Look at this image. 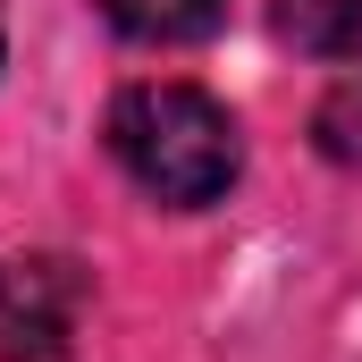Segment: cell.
<instances>
[{
    "instance_id": "cell-3",
    "label": "cell",
    "mask_w": 362,
    "mask_h": 362,
    "mask_svg": "<svg viewBox=\"0 0 362 362\" xmlns=\"http://www.w3.org/2000/svg\"><path fill=\"white\" fill-rule=\"evenodd\" d=\"M101 17L127 42H202L228 17V0H101Z\"/></svg>"
},
{
    "instance_id": "cell-4",
    "label": "cell",
    "mask_w": 362,
    "mask_h": 362,
    "mask_svg": "<svg viewBox=\"0 0 362 362\" xmlns=\"http://www.w3.org/2000/svg\"><path fill=\"white\" fill-rule=\"evenodd\" d=\"M278 34L312 59H362V0H278Z\"/></svg>"
},
{
    "instance_id": "cell-5",
    "label": "cell",
    "mask_w": 362,
    "mask_h": 362,
    "mask_svg": "<svg viewBox=\"0 0 362 362\" xmlns=\"http://www.w3.org/2000/svg\"><path fill=\"white\" fill-rule=\"evenodd\" d=\"M312 144H320L337 169H354V177H362V76H346V85L312 110Z\"/></svg>"
},
{
    "instance_id": "cell-2",
    "label": "cell",
    "mask_w": 362,
    "mask_h": 362,
    "mask_svg": "<svg viewBox=\"0 0 362 362\" xmlns=\"http://www.w3.org/2000/svg\"><path fill=\"white\" fill-rule=\"evenodd\" d=\"M85 320V270L59 253H0V362H59Z\"/></svg>"
},
{
    "instance_id": "cell-1",
    "label": "cell",
    "mask_w": 362,
    "mask_h": 362,
    "mask_svg": "<svg viewBox=\"0 0 362 362\" xmlns=\"http://www.w3.org/2000/svg\"><path fill=\"white\" fill-rule=\"evenodd\" d=\"M110 152H118L127 177L144 185L152 202H169V211L219 202L236 185V169H245L236 118L202 85H127L110 101Z\"/></svg>"
}]
</instances>
